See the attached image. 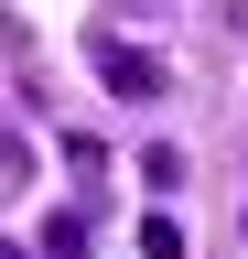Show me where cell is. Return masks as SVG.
Here are the masks:
<instances>
[{
  "label": "cell",
  "instance_id": "cell-5",
  "mask_svg": "<svg viewBox=\"0 0 248 259\" xmlns=\"http://www.w3.org/2000/svg\"><path fill=\"white\" fill-rule=\"evenodd\" d=\"M140 11H173V0H140Z\"/></svg>",
  "mask_w": 248,
  "mask_h": 259
},
{
  "label": "cell",
  "instance_id": "cell-6",
  "mask_svg": "<svg viewBox=\"0 0 248 259\" xmlns=\"http://www.w3.org/2000/svg\"><path fill=\"white\" fill-rule=\"evenodd\" d=\"M0 259H22V248H11V238H0Z\"/></svg>",
  "mask_w": 248,
  "mask_h": 259
},
{
  "label": "cell",
  "instance_id": "cell-4",
  "mask_svg": "<svg viewBox=\"0 0 248 259\" xmlns=\"http://www.w3.org/2000/svg\"><path fill=\"white\" fill-rule=\"evenodd\" d=\"M140 259H183V227L173 216H140Z\"/></svg>",
  "mask_w": 248,
  "mask_h": 259
},
{
  "label": "cell",
  "instance_id": "cell-1",
  "mask_svg": "<svg viewBox=\"0 0 248 259\" xmlns=\"http://www.w3.org/2000/svg\"><path fill=\"white\" fill-rule=\"evenodd\" d=\"M97 76H108V97H140V108H151V97H173L162 54H140V44H108V32H97Z\"/></svg>",
  "mask_w": 248,
  "mask_h": 259
},
{
  "label": "cell",
  "instance_id": "cell-3",
  "mask_svg": "<svg viewBox=\"0 0 248 259\" xmlns=\"http://www.w3.org/2000/svg\"><path fill=\"white\" fill-rule=\"evenodd\" d=\"M140 184H151V194H173V184H183V151H173V141H151V151H140Z\"/></svg>",
  "mask_w": 248,
  "mask_h": 259
},
{
  "label": "cell",
  "instance_id": "cell-2",
  "mask_svg": "<svg viewBox=\"0 0 248 259\" xmlns=\"http://www.w3.org/2000/svg\"><path fill=\"white\" fill-rule=\"evenodd\" d=\"M22 173H33V141H22V119L0 108V194H22Z\"/></svg>",
  "mask_w": 248,
  "mask_h": 259
}]
</instances>
